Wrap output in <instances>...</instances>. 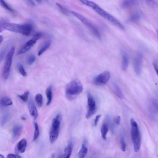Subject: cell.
<instances>
[{"label": "cell", "mask_w": 158, "mask_h": 158, "mask_svg": "<svg viewBox=\"0 0 158 158\" xmlns=\"http://www.w3.org/2000/svg\"><path fill=\"white\" fill-rule=\"evenodd\" d=\"M83 89L81 81L78 79H74L69 82L66 87V96L69 100L73 101L82 93Z\"/></svg>", "instance_id": "3"}, {"label": "cell", "mask_w": 158, "mask_h": 158, "mask_svg": "<svg viewBox=\"0 0 158 158\" xmlns=\"http://www.w3.org/2000/svg\"><path fill=\"white\" fill-rule=\"evenodd\" d=\"M153 67H154L155 71L156 72V73L158 76V67L157 65L155 63H153Z\"/></svg>", "instance_id": "37"}, {"label": "cell", "mask_w": 158, "mask_h": 158, "mask_svg": "<svg viewBox=\"0 0 158 158\" xmlns=\"http://www.w3.org/2000/svg\"><path fill=\"white\" fill-rule=\"evenodd\" d=\"M22 130V127L20 125L15 126L12 129V140L15 142L20 137Z\"/></svg>", "instance_id": "13"}, {"label": "cell", "mask_w": 158, "mask_h": 158, "mask_svg": "<svg viewBox=\"0 0 158 158\" xmlns=\"http://www.w3.org/2000/svg\"><path fill=\"white\" fill-rule=\"evenodd\" d=\"M61 120V114L59 113L52 121L50 134V140L51 143H54L59 137Z\"/></svg>", "instance_id": "5"}, {"label": "cell", "mask_w": 158, "mask_h": 158, "mask_svg": "<svg viewBox=\"0 0 158 158\" xmlns=\"http://www.w3.org/2000/svg\"><path fill=\"white\" fill-rule=\"evenodd\" d=\"M110 77V73L108 71H105L94 78V83L99 86L105 85L109 81Z\"/></svg>", "instance_id": "10"}, {"label": "cell", "mask_w": 158, "mask_h": 158, "mask_svg": "<svg viewBox=\"0 0 158 158\" xmlns=\"http://www.w3.org/2000/svg\"><path fill=\"white\" fill-rule=\"evenodd\" d=\"M56 4L61 12L64 14L67 15L68 12L66 9L59 3H57Z\"/></svg>", "instance_id": "32"}, {"label": "cell", "mask_w": 158, "mask_h": 158, "mask_svg": "<svg viewBox=\"0 0 158 158\" xmlns=\"http://www.w3.org/2000/svg\"><path fill=\"white\" fill-rule=\"evenodd\" d=\"M51 42L49 40L46 42L40 50L38 52V55L40 56L42 55L44 52L47 50L51 45Z\"/></svg>", "instance_id": "22"}, {"label": "cell", "mask_w": 158, "mask_h": 158, "mask_svg": "<svg viewBox=\"0 0 158 158\" xmlns=\"http://www.w3.org/2000/svg\"><path fill=\"white\" fill-rule=\"evenodd\" d=\"M17 68L20 73L22 76L24 77L27 76V73H26L25 70L22 65L20 63H19L17 65Z\"/></svg>", "instance_id": "29"}, {"label": "cell", "mask_w": 158, "mask_h": 158, "mask_svg": "<svg viewBox=\"0 0 158 158\" xmlns=\"http://www.w3.org/2000/svg\"><path fill=\"white\" fill-rule=\"evenodd\" d=\"M52 86L50 85L48 87L46 91V94L47 99L46 105L49 106L52 101Z\"/></svg>", "instance_id": "18"}, {"label": "cell", "mask_w": 158, "mask_h": 158, "mask_svg": "<svg viewBox=\"0 0 158 158\" xmlns=\"http://www.w3.org/2000/svg\"><path fill=\"white\" fill-rule=\"evenodd\" d=\"M36 1L38 3H41L42 1Z\"/></svg>", "instance_id": "40"}, {"label": "cell", "mask_w": 158, "mask_h": 158, "mask_svg": "<svg viewBox=\"0 0 158 158\" xmlns=\"http://www.w3.org/2000/svg\"><path fill=\"white\" fill-rule=\"evenodd\" d=\"M101 117V115H99L96 116L94 122V125L95 126H96L98 124V123Z\"/></svg>", "instance_id": "36"}, {"label": "cell", "mask_w": 158, "mask_h": 158, "mask_svg": "<svg viewBox=\"0 0 158 158\" xmlns=\"http://www.w3.org/2000/svg\"><path fill=\"white\" fill-rule=\"evenodd\" d=\"M142 15L139 12H136L134 13L129 17L128 21V22H136L139 20L141 18Z\"/></svg>", "instance_id": "23"}, {"label": "cell", "mask_w": 158, "mask_h": 158, "mask_svg": "<svg viewBox=\"0 0 158 158\" xmlns=\"http://www.w3.org/2000/svg\"><path fill=\"white\" fill-rule=\"evenodd\" d=\"M9 118V114L7 112H4L2 116L1 120V125L2 126L5 125Z\"/></svg>", "instance_id": "26"}, {"label": "cell", "mask_w": 158, "mask_h": 158, "mask_svg": "<svg viewBox=\"0 0 158 158\" xmlns=\"http://www.w3.org/2000/svg\"><path fill=\"white\" fill-rule=\"evenodd\" d=\"M27 141L25 139L21 140L17 145L16 148V152L17 153H24L27 146Z\"/></svg>", "instance_id": "15"}, {"label": "cell", "mask_w": 158, "mask_h": 158, "mask_svg": "<svg viewBox=\"0 0 158 158\" xmlns=\"http://www.w3.org/2000/svg\"><path fill=\"white\" fill-rule=\"evenodd\" d=\"M113 86L114 92L118 98L122 99L124 98V95L120 87L115 83H113Z\"/></svg>", "instance_id": "17"}, {"label": "cell", "mask_w": 158, "mask_h": 158, "mask_svg": "<svg viewBox=\"0 0 158 158\" xmlns=\"http://www.w3.org/2000/svg\"><path fill=\"white\" fill-rule=\"evenodd\" d=\"M0 2L2 6L5 10L11 12H14V10L13 9V8L5 1L1 0L0 1Z\"/></svg>", "instance_id": "28"}, {"label": "cell", "mask_w": 158, "mask_h": 158, "mask_svg": "<svg viewBox=\"0 0 158 158\" xmlns=\"http://www.w3.org/2000/svg\"><path fill=\"white\" fill-rule=\"evenodd\" d=\"M114 122L117 125H119L120 124L121 121V117L120 116H118L114 118Z\"/></svg>", "instance_id": "34"}, {"label": "cell", "mask_w": 158, "mask_h": 158, "mask_svg": "<svg viewBox=\"0 0 158 158\" xmlns=\"http://www.w3.org/2000/svg\"><path fill=\"white\" fill-rule=\"evenodd\" d=\"M28 108L31 116L33 117L34 119H36L38 116V112L32 97L30 98L29 101Z\"/></svg>", "instance_id": "12"}, {"label": "cell", "mask_w": 158, "mask_h": 158, "mask_svg": "<svg viewBox=\"0 0 158 158\" xmlns=\"http://www.w3.org/2000/svg\"><path fill=\"white\" fill-rule=\"evenodd\" d=\"M80 2L83 4L93 8L99 15L111 22L118 27L122 29H124V26L115 17L103 10L95 3L87 0H81Z\"/></svg>", "instance_id": "2"}, {"label": "cell", "mask_w": 158, "mask_h": 158, "mask_svg": "<svg viewBox=\"0 0 158 158\" xmlns=\"http://www.w3.org/2000/svg\"><path fill=\"white\" fill-rule=\"evenodd\" d=\"M157 33L158 36V29L157 30Z\"/></svg>", "instance_id": "42"}, {"label": "cell", "mask_w": 158, "mask_h": 158, "mask_svg": "<svg viewBox=\"0 0 158 158\" xmlns=\"http://www.w3.org/2000/svg\"><path fill=\"white\" fill-rule=\"evenodd\" d=\"M29 95V92L27 91L25 92L23 95H18V96L24 102H26L28 100Z\"/></svg>", "instance_id": "31"}, {"label": "cell", "mask_w": 158, "mask_h": 158, "mask_svg": "<svg viewBox=\"0 0 158 158\" xmlns=\"http://www.w3.org/2000/svg\"><path fill=\"white\" fill-rule=\"evenodd\" d=\"M72 144L71 142L65 148L64 154L63 155V158H69L72 154Z\"/></svg>", "instance_id": "21"}, {"label": "cell", "mask_w": 158, "mask_h": 158, "mask_svg": "<svg viewBox=\"0 0 158 158\" xmlns=\"http://www.w3.org/2000/svg\"><path fill=\"white\" fill-rule=\"evenodd\" d=\"M71 13L84 24L95 36L99 39H101L100 34L98 29L89 20L78 13L73 11H72Z\"/></svg>", "instance_id": "6"}, {"label": "cell", "mask_w": 158, "mask_h": 158, "mask_svg": "<svg viewBox=\"0 0 158 158\" xmlns=\"http://www.w3.org/2000/svg\"><path fill=\"white\" fill-rule=\"evenodd\" d=\"M35 100L38 107H41L43 104V97L42 95L40 94H37L35 97Z\"/></svg>", "instance_id": "25"}, {"label": "cell", "mask_w": 158, "mask_h": 158, "mask_svg": "<svg viewBox=\"0 0 158 158\" xmlns=\"http://www.w3.org/2000/svg\"><path fill=\"white\" fill-rule=\"evenodd\" d=\"M3 39V37L1 35L0 36V43L1 44V43L2 42Z\"/></svg>", "instance_id": "39"}, {"label": "cell", "mask_w": 158, "mask_h": 158, "mask_svg": "<svg viewBox=\"0 0 158 158\" xmlns=\"http://www.w3.org/2000/svg\"><path fill=\"white\" fill-rule=\"evenodd\" d=\"M13 102L12 100L7 96H4L1 99V104L3 107H7L11 106Z\"/></svg>", "instance_id": "20"}, {"label": "cell", "mask_w": 158, "mask_h": 158, "mask_svg": "<svg viewBox=\"0 0 158 158\" xmlns=\"http://www.w3.org/2000/svg\"><path fill=\"white\" fill-rule=\"evenodd\" d=\"M15 50L14 47H12L8 52L5 65L3 69V76L4 80H6L9 76L13 56Z\"/></svg>", "instance_id": "7"}, {"label": "cell", "mask_w": 158, "mask_h": 158, "mask_svg": "<svg viewBox=\"0 0 158 158\" xmlns=\"http://www.w3.org/2000/svg\"><path fill=\"white\" fill-rule=\"evenodd\" d=\"M0 158H4V157L3 155H0Z\"/></svg>", "instance_id": "41"}, {"label": "cell", "mask_w": 158, "mask_h": 158, "mask_svg": "<svg viewBox=\"0 0 158 158\" xmlns=\"http://www.w3.org/2000/svg\"><path fill=\"white\" fill-rule=\"evenodd\" d=\"M10 31L19 33L23 35L28 36L31 33L33 29V26L30 24L19 25L4 22L1 23V28Z\"/></svg>", "instance_id": "1"}, {"label": "cell", "mask_w": 158, "mask_h": 158, "mask_svg": "<svg viewBox=\"0 0 158 158\" xmlns=\"http://www.w3.org/2000/svg\"><path fill=\"white\" fill-rule=\"evenodd\" d=\"M28 3L30 4V5L32 6H35L36 5V3L34 1H27Z\"/></svg>", "instance_id": "38"}, {"label": "cell", "mask_w": 158, "mask_h": 158, "mask_svg": "<svg viewBox=\"0 0 158 158\" xmlns=\"http://www.w3.org/2000/svg\"><path fill=\"white\" fill-rule=\"evenodd\" d=\"M138 1L133 0H127L124 1L121 4V7L123 8H128L136 4Z\"/></svg>", "instance_id": "19"}, {"label": "cell", "mask_w": 158, "mask_h": 158, "mask_svg": "<svg viewBox=\"0 0 158 158\" xmlns=\"http://www.w3.org/2000/svg\"><path fill=\"white\" fill-rule=\"evenodd\" d=\"M36 59V56L34 54L29 55L27 59V63L29 65L33 64L35 61Z\"/></svg>", "instance_id": "30"}, {"label": "cell", "mask_w": 158, "mask_h": 158, "mask_svg": "<svg viewBox=\"0 0 158 158\" xmlns=\"http://www.w3.org/2000/svg\"><path fill=\"white\" fill-rule=\"evenodd\" d=\"M88 110L86 115L87 119H89L93 116L97 110V105L93 96L90 93H87Z\"/></svg>", "instance_id": "9"}, {"label": "cell", "mask_w": 158, "mask_h": 158, "mask_svg": "<svg viewBox=\"0 0 158 158\" xmlns=\"http://www.w3.org/2000/svg\"><path fill=\"white\" fill-rule=\"evenodd\" d=\"M142 56L141 54H138L134 59L133 66L135 72L138 75L141 73L142 63Z\"/></svg>", "instance_id": "11"}, {"label": "cell", "mask_w": 158, "mask_h": 158, "mask_svg": "<svg viewBox=\"0 0 158 158\" xmlns=\"http://www.w3.org/2000/svg\"><path fill=\"white\" fill-rule=\"evenodd\" d=\"M7 158H22L19 155L10 153L7 156Z\"/></svg>", "instance_id": "35"}, {"label": "cell", "mask_w": 158, "mask_h": 158, "mask_svg": "<svg viewBox=\"0 0 158 158\" xmlns=\"http://www.w3.org/2000/svg\"><path fill=\"white\" fill-rule=\"evenodd\" d=\"M121 150L125 152L126 150V145L124 141L123 138H122L121 140Z\"/></svg>", "instance_id": "33"}, {"label": "cell", "mask_w": 158, "mask_h": 158, "mask_svg": "<svg viewBox=\"0 0 158 158\" xmlns=\"http://www.w3.org/2000/svg\"><path fill=\"white\" fill-rule=\"evenodd\" d=\"M35 127V131L33 136V140L34 141H35L38 138L39 134V127L37 123L35 122L34 123Z\"/></svg>", "instance_id": "27"}, {"label": "cell", "mask_w": 158, "mask_h": 158, "mask_svg": "<svg viewBox=\"0 0 158 158\" xmlns=\"http://www.w3.org/2000/svg\"><path fill=\"white\" fill-rule=\"evenodd\" d=\"M42 36V34L38 33L34 35V37L29 40L26 42L20 47L17 54L20 55L24 54L29 50L36 43L37 41Z\"/></svg>", "instance_id": "8"}, {"label": "cell", "mask_w": 158, "mask_h": 158, "mask_svg": "<svg viewBox=\"0 0 158 158\" xmlns=\"http://www.w3.org/2000/svg\"><path fill=\"white\" fill-rule=\"evenodd\" d=\"M88 148L83 144L82 147L78 153V158H84L87 154Z\"/></svg>", "instance_id": "24"}, {"label": "cell", "mask_w": 158, "mask_h": 158, "mask_svg": "<svg viewBox=\"0 0 158 158\" xmlns=\"http://www.w3.org/2000/svg\"><path fill=\"white\" fill-rule=\"evenodd\" d=\"M131 134L135 152H138L141 146V138L138 124L133 118L130 120Z\"/></svg>", "instance_id": "4"}, {"label": "cell", "mask_w": 158, "mask_h": 158, "mask_svg": "<svg viewBox=\"0 0 158 158\" xmlns=\"http://www.w3.org/2000/svg\"><path fill=\"white\" fill-rule=\"evenodd\" d=\"M122 68L123 71H126L128 68L129 62V57L128 54L123 51L122 52Z\"/></svg>", "instance_id": "14"}, {"label": "cell", "mask_w": 158, "mask_h": 158, "mask_svg": "<svg viewBox=\"0 0 158 158\" xmlns=\"http://www.w3.org/2000/svg\"><path fill=\"white\" fill-rule=\"evenodd\" d=\"M109 117L107 116L106 118V120H105L101 128V133L102 137L105 140L106 139V136L108 131V125L110 118Z\"/></svg>", "instance_id": "16"}]
</instances>
